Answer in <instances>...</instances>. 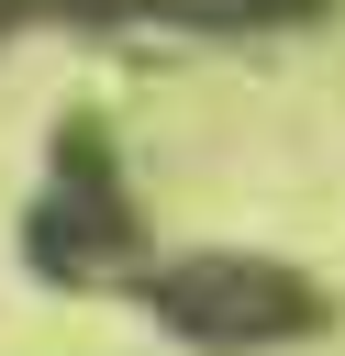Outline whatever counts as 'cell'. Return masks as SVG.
Here are the masks:
<instances>
[{
	"mask_svg": "<svg viewBox=\"0 0 345 356\" xmlns=\"http://www.w3.org/2000/svg\"><path fill=\"white\" fill-rule=\"evenodd\" d=\"M134 312L189 356H278L334 323V289L300 278L289 256H256V245H189V256L134 267Z\"/></svg>",
	"mask_w": 345,
	"mask_h": 356,
	"instance_id": "cell-1",
	"label": "cell"
},
{
	"mask_svg": "<svg viewBox=\"0 0 345 356\" xmlns=\"http://www.w3.org/2000/svg\"><path fill=\"white\" fill-rule=\"evenodd\" d=\"M145 256L156 245H145V211H134L122 167H111V134L89 111L56 122V156H45L33 200H22V267L56 278V289H134Z\"/></svg>",
	"mask_w": 345,
	"mask_h": 356,
	"instance_id": "cell-2",
	"label": "cell"
},
{
	"mask_svg": "<svg viewBox=\"0 0 345 356\" xmlns=\"http://www.w3.org/2000/svg\"><path fill=\"white\" fill-rule=\"evenodd\" d=\"M323 0H33V22H89V33H289Z\"/></svg>",
	"mask_w": 345,
	"mask_h": 356,
	"instance_id": "cell-3",
	"label": "cell"
},
{
	"mask_svg": "<svg viewBox=\"0 0 345 356\" xmlns=\"http://www.w3.org/2000/svg\"><path fill=\"white\" fill-rule=\"evenodd\" d=\"M11 33H33V0H0V44H11Z\"/></svg>",
	"mask_w": 345,
	"mask_h": 356,
	"instance_id": "cell-4",
	"label": "cell"
}]
</instances>
